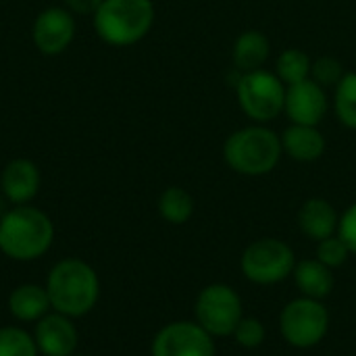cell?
<instances>
[{"label": "cell", "instance_id": "obj_9", "mask_svg": "<svg viewBox=\"0 0 356 356\" xmlns=\"http://www.w3.org/2000/svg\"><path fill=\"white\" fill-rule=\"evenodd\" d=\"M150 356H215V342L196 321H173L152 338Z\"/></svg>", "mask_w": 356, "mask_h": 356}, {"label": "cell", "instance_id": "obj_19", "mask_svg": "<svg viewBox=\"0 0 356 356\" xmlns=\"http://www.w3.org/2000/svg\"><path fill=\"white\" fill-rule=\"evenodd\" d=\"M156 209H159V215L167 223H171V225H184L194 215V198H192V194L188 190H184L179 186H169L159 196Z\"/></svg>", "mask_w": 356, "mask_h": 356}, {"label": "cell", "instance_id": "obj_4", "mask_svg": "<svg viewBox=\"0 0 356 356\" xmlns=\"http://www.w3.org/2000/svg\"><path fill=\"white\" fill-rule=\"evenodd\" d=\"M282 154V138L261 123L236 129L223 144V159L227 167L246 177H261L271 173L277 167Z\"/></svg>", "mask_w": 356, "mask_h": 356}, {"label": "cell", "instance_id": "obj_24", "mask_svg": "<svg viewBox=\"0 0 356 356\" xmlns=\"http://www.w3.org/2000/svg\"><path fill=\"white\" fill-rule=\"evenodd\" d=\"M350 248L346 246V242L336 234V236H330L321 242H317V252H315V259L321 261L323 265H327L330 269H336V267H342L346 265L348 257H350Z\"/></svg>", "mask_w": 356, "mask_h": 356}, {"label": "cell", "instance_id": "obj_14", "mask_svg": "<svg viewBox=\"0 0 356 356\" xmlns=\"http://www.w3.org/2000/svg\"><path fill=\"white\" fill-rule=\"evenodd\" d=\"M280 138H282L284 154H288L296 163H313V161L321 159L327 148L325 136L319 131L317 125L292 123L284 129V134Z\"/></svg>", "mask_w": 356, "mask_h": 356}, {"label": "cell", "instance_id": "obj_10", "mask_svg": "<svg viewBox=\"0 0 356 356\" xmlns=\"http://www.w3.org/2000/svg\"><path fill=\"white\" fill-rule=\"evenodd\" d=\"M75 31L77 23L71 10L65 6H48L33 19L31 40L44 56H58L71 46Z\"/></svg>", "mask_w": 356, "mask_h": 356}, {"label": "cell", "instance_id": "obj_8", "mask_svg": "<svg viewBox=\"0 0 356 356\" xmlns=\"http://www.w3.org/2000/svg\"><path fill=\"white\" fill-rule=\"evenodd\" d=\"M194 317L196 323L213 338L232 336L244 317L242 298L227 284H211L198 292Z\"/></svg>", "mask_w": 356, "mask_h": 356}, {"label": "cell", "instance_id": "obj_13", "mask_svg": "<svg viewBox=\"0 0 356 356\" xmlns=\"http://www.w3.org/2000/svg\"><path fill=\"white\" fill-rule=\"evenodd\" d=\"M42 186V173L29 159H13L0 173V194L10 207L31 204Z\"/></svg>", "mask_w": 356, "mask_h": 356}, {"label": "cell", "instance_id": "obj_21", "mask_svg": "<svg viewBox=\"0 0 356 356\" xmlns=\"http://www.w3.org/2000/svg\"><path fill=\"white\" fill-rule=\"evenodd\" d=\"M334 113L344 127L356 129V71H346L334 88Z\"/></svg>", "mask_w": 356, "mask_h": 356}, {"label": "cell", "instance_id": "obj_25", "mask_svg": "<svg viewBox=\"0 0 356 356\" xmlns=\"http://www.w3.org/2000/svg\"><path fill=\"white\" fill-rule=\"evenodd\" d=\"M234 340L238 346L242 348H248V350H254L259 346H263L265 338H267V330L263 325L261 319H254V317H242V321L238 323V327L234 330Z\"/></svg>", "mask_w": 356, "mask_h": 356}, {"label": "cell", "instance_id": "obj_7", "mask_svg": "<svg viewBox=\"0 0 356 356\" xmlns=\"http://www.w3.org/2000/svg\"><path fill=\"white\" fill-rule=\"evenodd\" d=\"M330 330V313L321 300L315 298H294L290 300L280 315L282 338L292 348H315L319 346Z\"/></svg>", "mask_w": 356, "mask_h": 356}, {"label": "cell", "instance_id": "obj_27", "mask_svg": "<svg viewBox=\"0 0 356 356\" xmlns=\"http://www.w3.org/2000/svg\"><path fill=\"white\" fill-rule=\"evenodd\" d=\"M102 0H63V6L67 10H71L73 15H81V17H94V13L98 10Z\"/></svg>", "mask_w": 356, "mask_h": 356}, {"label": "cell", "instance_id": "obj_15", "mask_svg": "<svg viewBox=\"0 0 356 356\" xmlns=\"http://www.w3.org/2000/svg\"><path fill=\"white\" fill-rule=\"evenodd\" d=\"M338 225H340V215L336 207L325 198H309L298 211L300 232L315 242L336 236Z\"/></svg>", "mask_w": 356, "mask_h": 356}, {"label": "cell", "instance_id": "obj_3", "mask_svg": "<svg viewBox=\"0 0 356 356\" xmlns=\"http://www.w3.org/2000/svg\"><path fill=\"white\" fill-rule=\"evenodd\" d=\"M154 17L156 8L152 0H102L92 23L104 44L127 48L150 33Z\"/></svg>", "mask_w": 356, "mask_h": 356}, {"label": "cell", "instance_id": "obj_18", "mask_svg": "<svg viewBox=\"0 0 356 356\" xmlns=\"http://www.w3.org/2000/svg\"><path fill=\"white\" fill-rule=\"evenodd\" d=\"M292 277H294V284H296L300 296L315 298V300L327 298L336 286L334 269H330L327 265H323L317 259H305V261L296 263Z\"/></svg>", "mask_w": 356, "mask_h": 356}, {"label": "cell", "instance_id": "obj_22", "mask_svg": "<svg viewBox=\"0 0 356 356\" xmlns=\"http://www.w3.org/2000/svg\"><path fill=\"white\" fill-rule=\"evenodd\" d=\"M0 356H40L33 334L19 325L0 327Z\"/></svg>", "mask_w": 356, "mask_h": 356}, {"label": "cell", "instance_id": "obj_17", "mask_svg": "<svg viewBox=\"0 0 356 356\" xmlns=\"http://www.w3.org/2000/svg\"><path fill=\"white\" fill-rule=\"evenodd\" d=\"M271 54V42L261 29H246L242 31L232 48V63L234 69L240 73L259 71L265 67Z\"/></svg>", "mask_w": 356, "mask_h": 356}, {"label": "cell", "instance_id": "obj_5", "mask_svg": "<svg viewBox=\"0 0 356 356\" xmlns=\"http://www.w3.org/2000/svg\"><path fill=\"white\" fill-rule=\"evenodd\" d=\"M236 98L250 121L267 125L284 113L286 83L267 69L242 73L236 81Z\"/></svg>", "mask_w": 356, "mask_h": 356}, {"label": "cell", "instance_id": "obj_12", "mask_svg": "<svg viewBox=\"0 0 356 356\" xmlns=\"http://www.w3.org/2000/svg\"><path fill=\"white\" fill-rule=\"evenodd\" d=\"M330 100L325 88L315 83L313 79H305L300 83L286 88V104L284 113L292 123L298 125H317L325 119Z\"/></svg>", "mask_w": 356, "mask_h": 356}, {"label": "cell", "instance_id": "obj_2", "mask_svg": "<svg viewBox=\"0 0 356 356\" xmlns=\"http://www.w3.org/2000/svg\"><path fill=\"white\" fill-rule=\"evenodd\" d=\"M54 242L52 219L33 204L10 207L0 217V252L17 263L42 259Z\"/></svg>", "mask_w": 356, "mask_h": 356}, {"label": "cell", "instance_id": "obj_1", "mask_svg": "<svg viewBox=\"0 0 356 356\" xmlns=\"http://www.w3.org/2000/svg\"><path fill=\"white\" fill-rule=\"evenodd\" d=\"M44 286L52 311L71 319L90 315L100 300V277L96 269L75 257L54 263Z\"/></svg>", "mask_w": 356, "mask_h": 356}, {"label": "cell", "instance_id": "obj_11", "mask_svg": "<svg viewBox=\"0 0 356 356\" xmlns=\"http://www.w3.org/2000/svg\"><path fill=\"white\" fill-rule=\"evenodd\" d=\"M33 340L42 356H73L77 353L79 332L71 317L50 311L33 325Z\"/></svg>", "mask_w": 356, "mask_h": 356}, {"label": "cell", "instance_id": "obj_29", "mask_svg": "<svg viewBox=\"0 0 356 356\" xmlns=\"http://www.w3.org/2000/svg\"><path fill=\"white\" fill-rule=\"evenodd\" d=\"M73 356H90V355H77V353H75V355H73Z\"/></svg>", "mask_w": 356, "mask_h": 356}, {"label": "cell", "instance_id": "obj_6", "mask_svg": "<svg viewBox=\"0 0 356 356\" xmlns=\"http://www.w3.org/2000/svg\"><path fill=\"white\" fill-rule=\"evenodd\" d=\"M242 273L257 286H275L286 282L296 267L294 250L277 238H261L246 246L240 259Z\"/></svg>", "mask_w": 356, "mask_h": 356}, {"label": "cell", "instance_id": "obj_23", "mask_svg": "<svg viewBox=\"0 0 356 356\" xmlns=\"http://www.w3.org/2000/svg\"><path fill=\"white\" fill-rule=\"evenodd\" d=\"M346 75L344 71V65L342 60H338L336 56H319L313 60V67H311V79L315 83H319L321 88H336L340 83V79Z\"/></svg>", "mask_w": 356, "mask_h": 356}, {"label": "cell", "instance_id": "obj_26", "mask_svg": "<svg viewBox=\"0 0 356 356\" xmlns=\"http://www.w3.org/2000/svg\"><path fill=\"white\" fill-rule=\"evenodd\" d=\"M338 236L346 242L350 252L356 254V202L350 204L342 215H340V225H338Z\"/></svg>", "mask_w": 356, "mask_h": 356}, {"label": "cell", "instance_id": "obj_28", "mask_svg": "<svg viewBox=\"0 0 356 356\" xmlns=\"http://www.w3.org/2000/svg\"><path fill=\"white\" fill-rule=\"evenodd\" d=\"M8 209H10V204H8V200H6V198H4V196L0 194V217H2V215H4V213L8 211Z\"/></svg>", "mask_w": 356, "mask_h": 356}, {"label": "cell", "instance_id": "obj_20", "mask_svg": "<svg viewBox=\"0 0 356 356\" xmlns=\"http://www.w3.org/2000/svg\"><path fill=\"white\" fill-rule=\"evenodd\" d=\"M311 67H313V58L300 50V48H286L277 60H275V75L288 86L300 83L305 79H311Z\"/></svg>", "mask_w": 356, "mask_h": 356}, {"label": "cell", "instance_id": "obj_16", "mask_svg": "<svg viewBox=\"0 0 356 356\" xmlns=\"http://www.w3.org/2000/svg\"><path fill=\"white\" fill-rule=\"evenodd\" d=\"M8 313L19 323H38L44 315L52 311L46 286L21 284L10 290L6 300Z\"/></svg>", "mask_w": 356, "mask_h": 356}]
</instances>
